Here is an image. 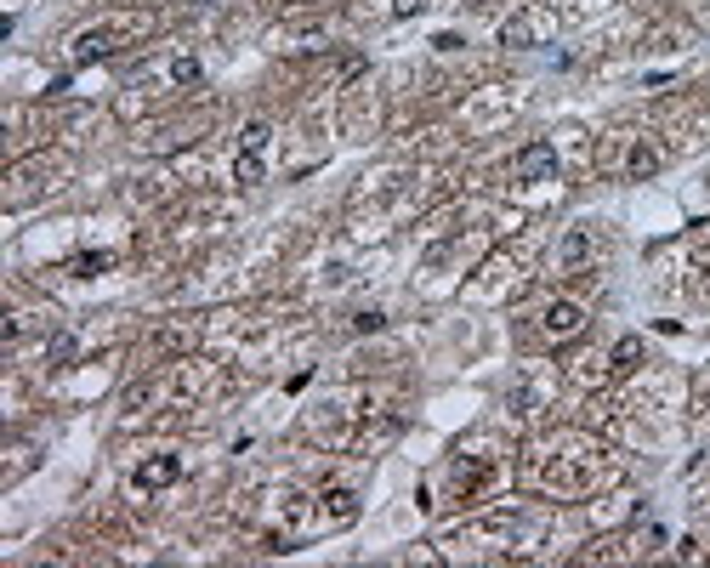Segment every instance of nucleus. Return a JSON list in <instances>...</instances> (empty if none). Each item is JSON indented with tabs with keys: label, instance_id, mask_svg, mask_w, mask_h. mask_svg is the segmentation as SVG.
<instances>
[{
	"label": "nucleus",
	"instance_id": "1",
	"mask_svg": "<svg viewBox=\"0 0 710 568\" xmlns=\"http://www.w3.org/2000/svg\"><path fill=\"white\" fill-rule=\"evenodd\" d=\"M511 177H518V182H546V177H557V149H551V142H523L518 159H511Z\"/></svg>",
	"mask_w": 710,
	"mask_h": 568
},
{
	"label": "nucleus",
	"instance_id": "2",
	"mask_svg": "<svg viewBox=\"0 0 710 568\" xmlns=\"http://www.w3.org/2000/svg\"><path fill=\"white\" fill-rule=\"evenodd\" d=\"M586 330V313H579V302H551L546 307V335L551 342H569V335Z\"/></svg>",
	"mask_w": 710,
	"mask_h": 568
},
{
	"label": "nucleus",
	"instance_id": "3",
	"mask_svg": "<svg viewBox=\"0 0 710 568\" xmlns=\"http://www.w3.org/2000/svg\"><path fill=\"white\" fill-rule=\"evenodd\" d=\"M182 477V455H154L137 467V489H165V483Z\"/></svg>",
	"mask_w": 710,
	"mask_h": 568
},
{
	"label": "nucleus",
	"instance_id": "4",
	"mask_svg": "<svg viewBox=\"0 0 710 568\" xmlns=\"http://www.w3.org/2000/svg\"><path fill=\"white\" fill-rule=\"evenodd\" d=\"M114 52V29H85L74 34V63H102Z\"/></svg>",
	"mask_w": 710,
	"mask_h": 568
},
{
	"label": "nucleus",
	"instance_id": "5",
	"mask_svg": "<svg viewBox=\"0 0 710 568\" xmlns=\"http://www.w3.org/2000/svg\"><path fill=\"white\" fill-rule=\"evenodd\" d=\"M626 171H631V182H648L659 171V149H654V142H637L631 159H626Z\"/></svg>",
	"mask_w": 710,
	"mask_h": 568
},
{
	"label": "nucleus",
	"instance_id": "6",
	"mask_svg": "<svg viewBox=\"0 0 710 568\" xmlns=\"http://www.w3.org/2000/svg\"><path fill=\"white\" fill-rule=\"evenodd\" d=\"M586 256H591V234H586V227H569V239H563V250H557V262H563V267H579Z\"/></svg>",
	"mask_w": 710,
	"mask_h": 568
},
{
	"label": "nucleus",
	"instance_id": "7",
	"mask_svg": "<svg viewBox=\"0 0 710 568\" xmlns=\"http://www.w3.org/2000/svg\"><path fill=\"white\" fill-rule=\"evenodd\" d=\"M233 182H245V188L262 182V154H245L239 149V159H233Z\"/></svg>",
	"mask_w": 710,
	"mask_h": 568
},
{
	"label": "nucleus",
	"instance_id": "8",
	"mask_svg": "<svg viewBox=\"0 0 710 568\" xmlns=\"http://www.w3.org/2000/svg\"><path fill=\"white\" fill-rule=\"evenodd\" d=\"M267 137H273V131H267V120H250L245 131H239V149H245V154H262V149H267Z\"/></svg>",
	"mask_w": 710,
	"mask_h": 568
},
{
	"label": "nucleus",
	"instance_id": "9",
	"mask_svg": "<svg viewBox=\"0 0 710 568\" xmlns=\"http://www.w3.org/2000/svg\"><path fill=\"white\" fill-rule=\"evenodd\" d=\"M170 80H177V86H199V80H205L199 57H177V63H170Z\"/></svg>",
	"mask_w": 710,
	"mask_h": 568
},
{
	"label": "nucleus",
	"instance_id": "10",
	"mask_svg": "<svg viewBox=\"0 0 710 568\" xmlns=\"http://www.w3.org/2000/svg\"><path fill=\"white\" fill-rule=\"evenodd\" d=\"M637 364H642V342H637V335H626V342L614 347V370H637Z\"/></svg>",
	"mask_w": 710,
	"mask_h": 568
},
{
	"label": "nucleus",
	"instance_id": "11",
	"mask_svg": "<svg viewBox=\"0 0 710 568\" xmlns=\"http://www.w3.org/2000/svg\"><path fill=\"white\" fill-rule=\"evenodd\" d=\"M109 262H114L109 250H85V256H74V273H80V279H92V273H102Z\"/></svg>",
	"mask_w": 710,
	"mask_h": 568
},
{
	"label": "nucleus",
	"instance_id": "12",
	"mask_svg": "<svg viewBox=\"0 0 710 568\" xmlns=\"http://www.w3.org/2000/svg\"><path fill=\"white\" fill-rule=\"evenodd\" d=\"M46 359L63 370V364H74V335H52V347H46Z\"/></svg>",
	"mask_w": 710,
	"mask_h": 568
},
{
	"label": "nucleus",
	"instance_id": "13",
	"mask_svg": "<svg viewBox=\"0 0 710 568\" xmlns=\"http://www.w3.org/2000/svg\"><path fill=\"white\" fill-rule=\"evenodd\" d=\"M529 34H534V29H529V17H511V24L501 29V40H506V46H529Z\"/></svg>",
	"mask_w": 710,
	"mask_h": 568
},
{
	"label": "nucleus",
	"instance_id": "14",
	"mask_svg": "<svg viewBox=\"0 0 710 568\" xmlns=\"http://www.w3.org/2000/svg\"><path fill=\"white\" fill-rule=\"evenodd\" d=\"M353 324H358V330H381V324H386V313H375V307H370V313H358Z\"/></svg>",
	"mask_w": 710,
	"mask_h": 568
},
{
	"label": "nucleus",
	"instance_id": "15",
	"mask_svg": "<svg viewBox=\"0 0 710 568\" xmlns=\"http://www.w3.org/2000/svg\"><path fill=\"white\" fill-rule=\"evenodd\" d=\"M426 6V0H393V17H415Z\"/></svg>",
	"mask_w": 710,
	"mask_h": 568
},
{
	"label": "nucleus",
	"instance_id": "16",
	"mask_svg": "<svg viewBox=\"0 0 710 568\" xmlns=\"http://www.w3.org/2000/svg\"><path fill=\"white\" fill-rule=\"evenodd\" d=\"M466 6H478V0H466Z\"/></svg>",
	"mask_w": 710,
	"mask_h": 568
}]
</instances>
